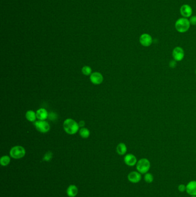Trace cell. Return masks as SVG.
<instances>
[{
    "instance_id": "1",
    "label": "cell",
    "mask_w": 196,
    "mask_h": 197,
    "mask_svg": "<svg viewBox=\"0 0 196 197\" xmlns=\"http://www.w3.org/2000/svg\"><path fill=\"white\" fill-rule=\"evenodd\" d=\"M79 128L78 124L72 119H67L63 122V129L65 131L70 135L76 134L79 130Z\"/></svg>"
},
{
    "instance_id": "2",
    "label": "cell",
    "mask_w": 196,
    "mask_h": 197,
    "mask_svg": "<svg viewBox=\"0 0 196 197\" xmlns=\"http://www.w3.org/2000/svg\"><path fill=\"white\" fill-rule=\"evenodd\" d=\"M189 19L185 18H178L175 23V29L179 33H185L188 31L190 27Z\"/></svg>"
},
{
    "instance_id": "3",
    "label": "cell",
    "mask_w": 196,
    "mask_h": 197,
    "mask_svg": "<svg viewBox=\"0 0 196 197\" xmlns=\"http://www.w3.org/2000/svg\"><path fill=\"white\" fill-rule=\"evenodd\" d=\"M136 166V169L141 174H145L149 172L151 168V163L147 159L142 158L138 161Z\"/></svg>"
},
{
    "instance_id": "4",
    "label": "cell",
    "mask_w": 196,
    "mask_h": 197,
    "mask_svg": "<svg viewBox=\"0 0 196 197\" xmlns=\"http://www.w3.org/2000/svg\"><path fill=\"white\" fill-rule=\"evenodd\" d=\"M9 153L11 157L15 159H20L25 156L26 151L24 147L17 145L12 148Z\"/></svg>"
},
{
    "instance_id": "5",
    "label": "cell",
    "mask_w": 196,
    "mask_h": 197,
    "mask_svg": "<svg viewBox=\"0 0 196 197\" xmlns=\"http://www.w3.org/2000/svg\"><path fill=\"white\" fill-rule=\"evenodd\" d=\"M34 126L37 131L42 133H47L50 130V125L46 120L35 121L34 122Z\"/></svg>"
},
{
    "instance_id": "6",
    "label": "cell",
    "mask_w": 196,
    "mask_h": 197,
    "mask_svg": "<svg viewBox=\"0 0 196 197\" xmlns=\"http://www.w3.org/2000/svg\"><path fill=\"white\" fill-rule=\"evenodd\" d=\"M153 38L147 33H143L139 38V42L144 47H149L153 43Z\"/></svg>"
},
{
    "instance_id": "7",
    "label": "cell",
    "mask_w": 196,
    "mask_h": 197,
    "mask_svg": "<svg viewBox=\"0 0 196 197\" xmlns=\"http://www.w3.org/2000/svg\"><path fill=\"white\" fill-rule=\"evenodd\" d=\"M179 12L182 18H190L192 16V8L189 4H184L180 8Z\"/></svg>"
},
{
    "instance_id": "8",
    "label": "cell",
    "mask_w": 196,
    "mask_h": 197,
    "mask_svg": "<svg viewBox=\"0 0 196 197\" xmlns=\"http://www.w3.org/2000/svg\"><path fill=\"white\" fill-rule=\"evenodd\" d=\"M173 57L177 62L181 61L185 57V52L184 49L179 46L175 48L173 50Z\"/></svg>"
},
{
    "instance_id": "9",
    "label": "cell",
    "mask_w": 196,
    "mask_h": 197,
    "mask_svg": "<svg viewBox=\"0 0 196 197\" xmlns=\"http://www.w3.org/2000/svg\"><path fill=\"white\" fill-rule=\"evenodd\" d=\"M128 179L132 183H138L142 180V174L138 171H132L128 175Z\"/></svg>"
},
{
    "instance_id": "10",
    "label": "cell",
    "mask_w": 196,
    "mask_h": 197,
    "mask_svg": "<svg viewBox=\"0 0 196 197\" xmlns=\"http://www.w3.org/2000/svg\"><path fill=\"white\" fill-rule=\"evenodd\" d=\"M124 161L125 164L130 167H134L137 164V158L133 154L129 153L125 156Z\"/></svg>"
},
{
    "instance_id": "11",
    "label": "cell",
    "mask_w": 196,
    "mask_h": 197,
    "mask_svg": "<svg viewBox=\"0 0 196 197\" xmlns=\"http://www.w3.org/2000/svg\"><path fill=\"white\" fill-rule=\"evenodd\" d=\"M91 81L93 84L99 85L101 84L104 80V77L101 73L100 72H93L91 73L90 76Z\"/></svg>"
},
{
    "instance_id": "12",
    "label": "cell",
    "mask_w": 196,
    "mask_h": 197,
    "mask_svg": "<svg viewBox=\"0 0 196 197\" xmlns=\"http://www.w3.org/2000/svg\"><path fill=\"white\" fill-rule=\"evenodd\" d=\"M186 191L191 197L196 196V180H191L186 184Z\"/></svg>"
},
{
    "instance_id": "13",
    "label": "cell",
    "mask_w": 196,
    "mask_h": 197,
    "mask_svg": "<svg viewBox=\"0 0 196 197\" xmlns=\"http://www.w3.org/2000/svg\"><path fill=\"white\" fill-rule=\"evenodd\" d=\"M37 118L39 120H45L47 119L48 117V113L45 109L41 108L40 109H37Z\"/></svg>"
},
{
    "instance_id": "14",
    "label": "cell",
    "mask_w": 196,
    "mask_h": 197,
    "mask_svg": "<svg viewBox=\"0 0 196 197\" xmlns=\"http://www.w3.org/2000/svg\"><path fill=\"white\" fill-rule=\"evenodd\" d=\"M66 193L69 197H76L78 193V189L76 185L71 184L68 187Z\"/></svg>"
},
{
    "instance_id": "15",
    "label": "cell",
    "mask_w": 196,
    "mask_h": 197,
    "mask_svg": "<svg viewBox=\"0 0 196 197\" xmlns=\"http://www.w3.org/2000/svg\"><path fill=\"white\" fill-rule=\"evenodd\" d=\"M116 150L117 153H118L119 155L123 156L127 153V148L124 143L121 142V143L119 144L117 146Z\"/></svg>"
},
{
    "instance_id": "16",
    "label": "cell",
    "mask_w": 196,
    "mask_h": 197,
    "mask_svg": "<svg viewBox=\"0 0 196 197\" xmlns=\"http://www.w3.org/2000/svg\"><path fill=\"white\" fill-rule=\"evenodd\" d=\"M26 119L29 122H35L37 118V113L32 110H29L26 113Z\"/></svg>"
},
{
    "instance_id": "17",
    "label": "cell",
    "mask_w": 196,
    "mask_h": 197,
    "mask_svg": "<svg viewBox=\"0 0 196 197\" xmlns=\"http://www.w3.org/2000/svg\"><path fill=\"white\" fill-rule=\"evenodd\" d=\"M91 134V132L87 128H81L80 130V135L83 139H87Z\"/></svg>"
},
{
    "instance_id": "18",
    "label": "cell",
    "mask_w": 196,
    "mask_h": 197,
    "mask_svg": "<svg viewBox=\"0 0 196 197\" xmlns=\"http://www.w3.org/2000/svg\"><path fill=\"white\" fill-rule=\"evenodd\" d=\"M10 162H11V158L7 155L3 156L0 159V164L3 167L8 165L10 163Z\"/></svg>"
},
{
    "instance_id": "19",
    "label": "cell",
    "mask_w": 196,
    "mask_h": 197,
    "mask_svg": "<svg viewBox=\"0 0 196 197\" xmlns=\"http://www.w3.org/2000/svg\"><path fill=\"white\" fill-rule=\"evenodd\" d=\"M154 179V176L152 174L147 172L145 174L144 180H145V182L147 183H151L153 182Z\"/></svg>"
},
{
    "instance_id": "20",
    "label": "cell",
    "mask_w": 196,
    "mask_h": 197,
    "mask_svg": "<svg viewBox=\"0 0 196 197\" xmlns=\"http://www.w3.org/2000/svg\"><path fill=\"white\" fill-rule=\"evenodd\" d=\"M92 70L90 66H85L82 68V72L85 76H89L91 74Z\"/></svg>"
},
{
    "instance_id": "21",
    "label": "cell",
    "mask_w": 196,
    "mask_h": 197,
    "mask_svg": "<svg viewBox=\"0 0 196 197\" xmlns=\"http://www.w3.org/2000/svg\"><path fill=\"white\" fill-rule=\"evenodd\" d=\"M52 156H53V154L50 151L47 152L44 156L43 160L46 161H49L51 160L52 158Z\"/></svg>"
},
{
    "instance_id": "22",
    "label": "cell",
    "mask_w": 196,
    "mask_h": 197,
    "mask_svg": "<svg viewBox=\"0 0 196 197\" xmlns=\"http://www.w3.org/2000/svg\"><path fill=\"white\" fill-rule=\"evenodd\" d=\"M58 118L57 114L54 113V112H51L50 113H48V118L51 120H56Z\"/></svg>"
},
{
    "instance_id": "23",
    "label": "cell",
    "mask_w": 196,
    "mask_h": 197,
    "mask_svg": "<svg viewBox=\"0 0 196 197\" xmlns=\"http://www.w3.org/2000/svg\"><path fill=\"white\" fill-rule=\"evenodd\" d=\"M178 190L181 193L185 192V191H186V185H185L184 184H179L178 187Z\"/></svg>"
},
{
    "instance_id": "24",
    "label": "cell",
    "mask_w": 196,
    "mask_h": 197,
    "mask_svg": "<svg viewBox=\"0 0 196 197\" xmlns=\"http://www.w3.org/2000/svg\"><path fill=\"white\" fill-rule=\"evenodd\" d=\"M189 20L191 25L196 26V16H192L189 18Z\"/></svg>"
},
{
    "instance_id": "25",
    "label": "cell",
    "mask_w": 196,
    "mask_h": 197,
    "mask_svg": "<svg viewBox=\"0 0 196 197\" xmlns=\"http://www.w3.org/2000/svg\"><path fill=\"white\" fill-rule=\"evenodd\" d=\"M177 61L174 60H171L170 61V62H169V66L171 68H175L176 66H177Z\"/></svg>"
},
{
    "instance_id": "26",
    "label": "cell",
    "mask_w": 196,
    "mask_h": 197,
    "mask_svg": "<svg viewBox=\"0 0 196 197\" xmlns=\"http://www.w3.org/2000/svg\"><path fill=\"white\" fill-rule=\"evenodd\" d=\"M78 124H79V126H80V128H84V126H85V122H84V120H81L80 122L78 123Z\"/></svg>"
},
{
    "instance_id": "27",
    "label": "cell",
    "mask_w": 196,
    "mask_h": 197,
    "mask_svg": "<svg viewBox=\"0 0 196 197\" xmlns=\"http://www.w3.org/2000/svg\"><path fill=\"white\" fill-rule=\"evenodd\" d=\"M196 197V196H192V197Z\"/></svg>"
},
{
    "instance_id": "28",
    "label": "cell",
    "mask_w": 196,
    "mask_h": 197,
    "mask_svg": "<svg viewBox=\"0 0 196 197\" xmlns=\"http://www.w3.org/2000/svg\"></svg>"
}]
</instances>
